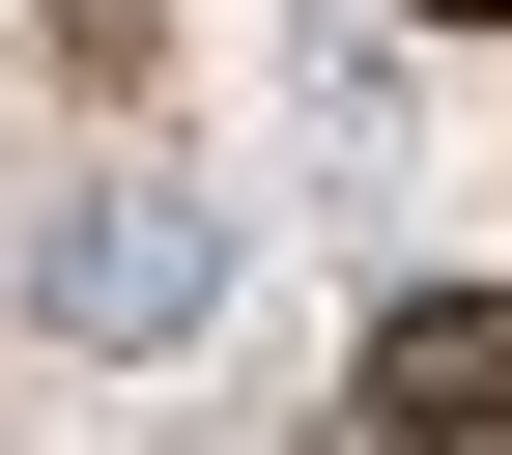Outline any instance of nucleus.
Segmentation results:
<instances>
[{"instance_id": "obj_1", "label": "nucleus", "mask_w": 512, "mask_h": 455, "mask_svg": "<svg viewBox=\"0 0 512 455\" xmlns=\"http://www.w3.org/2000/svg\"><path fill=\"white\" fill-rule=\"evenodd\" d=\"M399 455H512V285H399L370 313V370H342Z\"/></svg>"}, {"instance_id": "obj_2", "label": "nucleus", "mask_w": 512, "mask_h": 455, "mask_svg": "<svg viewBox=\"0 0 512 455\" xmlns=\"http://www.w3.org/2000/svg\"><path fill=\"white\" fill-rule=\"evenodd\" d=\"M427 29H512V0H427Z\"/></svg>"}]
</instances>
